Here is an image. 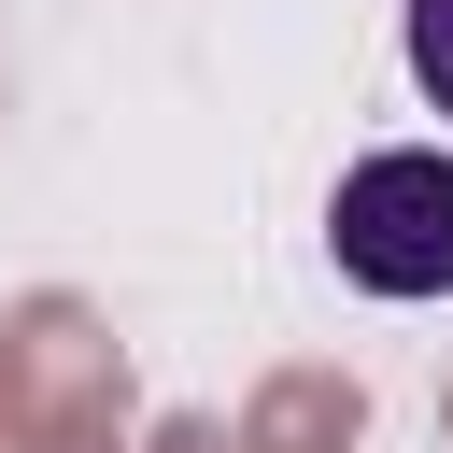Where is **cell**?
<instances>
[{
  "label": "cell",
  "instance_id": "6da1fadb",
  "mask_svg": "<svg viewBox=\"0 0 453 453\" xmlns=\"http://www.w3.org/2000/svg\"><path fill=\"white\" fill-rule=\"evenodd\" d=\"M326 241L368 297H453V156L439 142H382L340 170L326 198Z\"/></svg>",
  "mask_w": 453,
  "mask_h": 453
},
{
  "label": "cell",
  "instance_id": "7a4b0ae2",
  "mask_svg": "<svg viewBox=\"0 0 453 453\" xmlns=\"http://www.w3.org/2000/svg\"><path fill=\"white\" fill-rule=\"evenodd\" d=\"M411 85L453 113V0H411Z\"/></svg>",
  "mask_w": 453,
  "mask_h": 453
}]
</instances>
